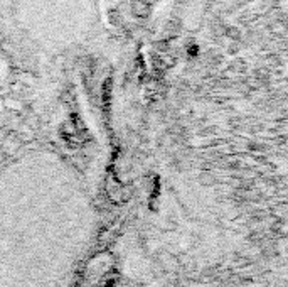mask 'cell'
<instances>
[{
    "label": "cell",
    "instance_id": "1",
    "mask_svg": "<svg viewBox=\"0 0 288 287\" xmlns=\"http://www.w3.org/2000/svg\"><path fill=\"white\" fill-rule=\"evenodd\" d=\"M0 119V287H74L94 254L113 133L62 90Z\"/></svg>",
    "mask_w": 288,
    "mask_h": 287
},
{
    "label": "cell",
    "instance_id": "2",
    "mask_svg": "<svg viewBox=\"0 0 288 287\" xmlns=\"http://www.w3.org/2000/svg\"><path fill=\"white\" fill-rule=\"evenodd\" d=\"M132 12H133L135 17H140V19L148 17L150 2H145V0H133L132 2Z\"/></svg>",
    "mask_w": 288,
    "mask_h": 287
},
{
    "label": "cell",
    "instance_id": "3",
    "mask_svg": "<svg viewBox=\"0 0 288 287\" xmlns=\"http://www.w3.org/2000/svg\"><path fill=\"white\" fill-rule=\"evenodd\" d=\"M271 31H273V32H282V31H285V26H283L282 22H278L277 26H271Z\"/></svg>",
    "mask_w": 288,
    "mask_h": 287
}]
</instances>
